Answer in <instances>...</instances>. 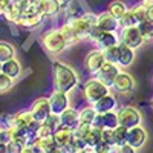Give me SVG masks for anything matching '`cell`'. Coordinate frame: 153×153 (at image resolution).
I'll list each match as a JSON object with an SVG mask.
<instances>
[{
    "instance_id": "cell-49",
    "label": "cell",
    "mask_w": 153,
    "mask_h": 153,
    "mask_svg": "<svg viewBox=\"0 0 153 153\" xmlns=\"http://www.w3.org/2000/svg\"><path fill=\"white\" fill-rule=\"evenodd\" d=\"M80 153H95V152H94V149H91V147H86V149L80 150Z\"/></svg>"
},
{
    "instance_id": "cell-29",
    "label": "cell",
    "mask_w": 153,
    "mask_h": 153,
    "mask_svg": "<svg viewBox=\"0 0 153 153\" xmlns=\"http://www.w3.org/2000/svg\"><path fill=\"white\" fill-rule=\"evenodd\" d=\"M101 133H103V129H98V127H94V126H92L91 132H89L87 136L84 138L86 146L91 147V149H94L98 143H101Z\"/></svg>"
},
{
    "instance_id": "cell-34",
    "label": "cell",
    "mask_w": 153,
    "mask_h": 153,
    "mask_svg": "<svg viewBox=\"0 0 153 153\" xmlns=\"http://www.w3.org/2000/svg\"><path fill=\"white\" fill-rule=\"evenodd\" d=\"M138 29L141 31V35L144 37L146 42H153V22L146 20L138 25Z\"/></svg>"
},
{
    "instance_id": "cell-53",
    "label": "cell",
    "mask_w": 153,
    "mask_h": 153,
    "mask_svg": "<svg viewBox=\"0 0 153 153\" xmlns=\"http://www.w3.org/2000/svg\"><path fill=\"white\" fill-rule=\"evenodd\" d=\"M76 153H80V152H76Z\"/></svg>"
},
{
    "instance_id": "cell-4",
    "label": "cell",
    "mask_w": 153,
    "mask_h": 153,
    "mask_svg": "<svg viewBox=\"0 0 153 153\" xmlns=\"http://www.w3.org/2000/svg\"><path fill=\"white\" fill-rule=\"evenodd\" d=\"M95 48L98 49H106L109 46H113V45H118L120 43V32H107V31H101L98 29L97 26L92 29L91 32V37H89Z\"/></svg>"
},
{
    "instance_id": "cell-13",
    "label": "cell",
    "mask_w": 153,
    "mask_h": 153,
    "mask_svg": "<svg viewBox=\"0 0 153 153\" xmlns=\"http://www.w3.org/2000/svg\"><path fill=\"white\" fill-rule=\"evenodd\" d=\"M66 22L72 26V29H74L76 38H78L80 42L89 40V37H91V32H92L94 28L84 20L83 16H80V17H74V19H68Z\"/></svg>"
},
{
    "instance_id": "cell-26",
    "label": "cell",
    "mask_w": 153,
    "mask_h": 153,
    "mask_svg": "<svg viewBox=\"0 0 153 153\" xmlns=\"http://www.w3.org/2000/svg\"><path fill=\"white\" fill-rule=\"evenodd\" d=\"M22 16H23V11L12 2L9 6H8V9L5 11V16H3V19H6V22H9L11 25H16L17 26V23H19V20L22 19Z\"/></svg>"
},
{
    "instance_id": "cell-32",
    "label": "cell",
    "mask_w": 153,
    "mask_h": 153,
    "mask_svg": "<svg viewBox=\"0 0 153 153\" xmlns=\"http://www.w3.org/2000/svg\"><path fill=\"white\" fill-rule=\"evenodd\" d=\"M120 22V29H123V28H132V26H138V22H136V17H135V14H133V11H132V8H129L126 11V14L118 20Z\"/></svg>"
},
{
    "instance_id": "cell-37",
    "label": "cell",
    "mask_w": 153,
    "mask_h": 153,
    "mask_svg": "<svg viewBox=\"0 0 153 153\" xmlns=\"http://www.w3.org/2000/svg\"><path fill=\"white\" fill-rule=\"evenodd\" d=\"M12 84H14V80L8 76L6 74L0 72V94H6L12 89Z\"/></svg>"
},
{
    "instance_id": "cell-27",
    "label": "cell",
    "mask_w": 153,
    "mask_h": 153,
    "mask_svg": "<svg viewBox=\"0 0 153 153\" xmlns=\"http://www.w3.org/2000/svg\"><path fill=\"white\" fill-rule=\"evenodd\" d=\"M16 48L12 46L11 43L5 42V40H0V63H5L11 58L16 57Z\"/></svg>"
},
{
    "instance_id": "cell-54",
    "label": "cell",
    "mask_w": 153,
    "mask_h": 153,
    "mask_svg": "<svg viewBox=\"0 0 153 153\" xmlns=\"http://www.w3.org/2000/svg\"><path fill=\"white\" fill-rule=\"evenodd\" d=\"M0 129H2V127H0Z\"/></svg>"
},
{
    "instance_id": "cell-23",
    "label": "cell",
    "mask_w": 153,
    "mask_h": 153,
    "mask_svg": "<svg viewBox=\"0 0 153 153\" xmlns=\"http://www.w3.org/2000/svg\"><path fill=\"white\" fill-rule=\"evenodd\" d=\"M57 147L55 144V139H54V135L52 136H43V138H37V141L34 144V149L37 153H49V152H52L54 149Z\"/></svg>"
},
{
    "instance_id": "cell-41",
    "label": "cell",
    "mask_w": 153,
    "mask_h": 153,
    "mask_svg": "<svg viewBox=\"0 0 153 153\" xmlns=\"http://www.w3.org/2000/svg\"><path fill=\"white\" fill-rule=\"evenodd\" d=\"M94 152L95 153H115V147H112L110 144H107L104 141H101L94 147Z\"/></svg>"
},
{
    "instance_id": "cell-25",
    "label": "cell",
    "mask_w": 153,
    "mask_h": 153,
    "mask_svg": "<svg viewBox=\"0 0 153 153\" xmlns=\"http://www.w3.org/2000/svg\"><path fill=\"white\" fill-rule=\"evenodd\" d=\"M78 117H80V123L81 124H89L92 126L95 117H97V110L92 104H86L84 107H81L78 110Z\"/></svg>"
},
{
    "instance_id": "cell-17",
    "label": "cell",
    "mask_w": 153,
    "mask_h": 153,
    "mask_svg": "<svg viewBox=\"0 0 153 153\" xmlns=\"http://www.w3.org/2000/svg\"><path fill=\"white\" fill-rule=\"evenodd\" d=\"M38 8H40V12L46 19L57 17L60 12H63L58 0H38Z\"/></svg>"
},
{
    "instance_id": "cell-19",
    "label": "cell",
    "mask_w": 153,
    "mask_h": 153,
    "mask_svg": "<svg viewBox=\"0 0 153 153\" xmlns=\"http://www.w3.org/2000/svg\"><path fill=\"white\" fill-rule=\"evenodd\" d=\"M2 72L6 74L8 76H11V78L16 81L17 78H20L22 74H23V66H22V63L14 57V58H11V60H8V61L3 63Z\"/></svg>"
},
{
    "instance_id": "cell-51",
    "label": "cell",
    "mask_w": 153,
    "mask_h": 153,
    "mask_svg": "<svg viewBox=\"0 0 153 153\" xmlns=\"http://www.w3.org/2000/svg\"><path fill=\"white\" fill-rule=\"evenodd\" d=\"M150 107L153 109V97H152V100H150Z\"/></svg>"
},
{
    "instance_id": "cell-20",
    "label": "cell",
    "mask_w": 153,
    "mask_h": 153,
    "mask_svg": "<svg viewBox=\"0 0 153 153\" xmlns=\"http://www.w3.org/2000/svg\"><path fill=\"white\" fill-rule=\"evenodd\" d=\"M46 17L43 14H23L17 23V26H20L23 29H35L43 23Z\"/></svg>"
},
{
    "instance_id": "cell-7",
    "label": "cell",
    "mask_w": 153,
    "mask_h": 153,
    "mask_svg": "<svg viewBox=\"0 0 153 153\" xmlns=\"http://www.w3.org/2000/svg\"><path fill=\"white\" fill-rule=\"evenodd\" d=\"M31 113L37 123H43L48 120V117L52 113L51 109V103H49V97H38L32 101L31 104Z\"/></svg>"
},
{
    "instance_id": "cell-28",
    "label": "cell",
    "mask_w": 153,
    "mask_h": 153,
    "mask_svg": "<svg viewBox=\"0 0 153 153\" xmlns=\"http://www.w3.org/2000/svg\"><path fill=\"white\" fill-rule=\"evenodd\" d=\"M65 12H66V17L68 19H74V17H80L83 12H84V8H83L80 0H69L68 8H66Z\"/></svg>"
},
{
    "instance_id": "cell-42",
    "label": "cell",
    "mask_w": 153,
    "mask_h": 153,
    "mask_svg": "<svg viewBox=\"0 0 153 153\" xmlns=\"http://www.w3.org/2000/svg\"><path fill=\"white\" fill-rule=\"evenodd\" d=\"M23 144L22 143H19V141H11L8 143V152L9 153H22V150H23Z\"/></svg>"
},
{
    "instance_id": "cell-30",
    "label": "cell",
    "mask_w": 153,
    "mask_h": 153,
    "mask_svg": "<svg viewBox=\"0 0 153 153\" xmlns=\"http://www.w3.org/2000/svg\"><path fill=\"white\" fill-rule=\"evenodd\" d=\"M60 31H61L63 35H65V38H66V42H68L69 46H74V45H76V43H80V40L76 38V35H75L72 26H71L68 22H65V23L61 25V26H60Z\"/></svg>"
},
{
    "instance_id": "cell-36",
    "label": "cell",
    "mask_w": 153,
    "mask_h": 153,
    "mask_svg": "<svg viewBox=\"0 0 153 153\" xmlns=\"http://www.w3.org/2000/svg\"><path fill=\"white\" fill-rule=\"evenodd\" d=\"M130 8H132L133 14H135V17H136L138 25L143 23V22H146V20H149V17H147V8H144L141 3H136V5H133V6H130Z\"/></svg>"
},
{
    "instance_id": "cell-18",
    "label": "cell",
    "mask_w": 153,
    "mask_h": 153,
    "mask_svg": "<svg viewBox=\"0 0 153 153\" xmlns=\"http://www.w3.org/2000/svg\"><path fill=\"white\" fill-rule=\"evenodd\" d=\"M135 49L129 48L126 43L120 42V60H118V66L121 69H126V68H130L135 61Z\"/></svg>"
},
{
    "instance_id": "cell-11",
    "label": "cell",
    "mask_w": 153,
    "mask_h": 153,
    "mask_svg": "<svg viewBox=\"0 0 153 153\" xmlns=\"http://www.w3.org/2000/svg\"><path fill=\"white\" fill-rule=\"evenodd\" d=\"M106 63V58H104V52L101 49L95 48L92 51H89V52L86 54L84 57V69L89 72V74H92L95 75V72L103 66Z\"/></svg>"
},
{
    "instance_id": "cell-31",
    "label": "cell",
    "mask_w": 153,
    "mask_h": 153,
    "mask_svg": "<svg viewBox=\"0 0 153 153\" xmlns=\"http://www.w3.org/2000/svg\"><path fill=\"white\" fill-rule=\"evenodd\" d=\"M103 123H104V129H117V127L120 126L118 110L103 113Z\"/></svg>"
},
{
    "instance_id": "cell-33",
    "label": "cell",
    "mask_w": 153,
    "mask_h": 153,
    "mask_svg": "<svg viewBox=\"0 0 153 153\" xmlns=\"http://www.w3.org/2000/svg\"><path fill=\"white\" fill-rule=\"evenodd\" d=\"M104 52V58L109 63H113V65H118V60H120V43L118 45H113L109 46L106 49H103Z\"/></svg>"
},
{
    "instance_id": "cell-47",
    "label": "cell",
    "mask_w": 153,
    "mask_h": 153,
    "mask_svg": "<svg viewBox=\"0 0 153 153\" xmlns=\"http://www.w3.org/2000/svg\"><path fill=\"white\" fill-rule=\"evenodd\" d=\"M0 153H9L8 152V143H0Z\"/></svg>"
},
{
    "instance_id": "cell-24",
    "label": "cell",
    "mask_w": 153,
    "mask_h": 153,
    "mask_svg": "<svg viewBox=\"0 0 153 153\" xmlns=\"http://www.w3.org/2000/svg\"><path fill=\"white\" fill-rule=\"evenodd\" d=\"M127 9H129V6H127V3L123 2V0H112V2L107 5V11L118 20L126 14Z\"/></svg>"
},
{
    "instance_id": "cell-52",
    "label": "cell",
    "mask_w": 153,
    "mask_h": 153,
    "mask_svg": "<svg viewBox=\"0 0 153 153\" xmlns=\"http://www.w3.org/2000/svg\"><path fill=\"white\" fill-rule=\"evenodd\" d=\"M2 66H3V63H0V72H2Z\"/></svg>"
},
{
    "instance_id": "cell-1",
    "label": "cell",
    "mask_w": 153,
    "mask_h": 153,
    "mask_svg": "<svg viewBox=\"0 0 153 153\" xmlns=\"http://www.w3.org/2000/svg\"><path fill=\"white\" fill-rule=\"evenodd\" d=\"M52 75H54V89L61 92L71 94L80 83L76 71L72 66H69L68 63L60 61V60L54 61Z\"/></svg>"
},
{
    "instance_id": "cell-12",
    "label": "cell",
    "mask_w": 153,
    "mask_h": 153,
    "mask_svg": "<svg viewBox=\"0 0 153 153\" xmlns=\"http://www.w3.org/2000/svg\"><path fill=\"white\" fill-rule=\"evenodd\" d=\"M112 89L115 92L123 94V95L130 94L135 89V78L129 72H126V69H121V72L117 75V78H115V81H113Z\"/></svg>"
},
{
    "instance_id": "cell-2",
    "label": "cell",
    "mask_w": 153,
    "mask_h": 153,
    "mask_svg": "<svg viewBox=\"0 0 153 153\" xmlns=\"http://www.w3.org/2000/svg\"><path fill=\"white\" fill-rule=\"evenodd\" d=\"M42 46L51 55H60L69 48L60 28H51L42 35Z\"/></svg>"
},
{
    "instance_id": "cell-40",
    "label": "cell",
    "mask_w": 153,
    "mask_h": 153,
    "mask_svg": "<svg viewBox=\"0 0 153 153\" xmlns=\"http://www.w3.org/2000/svg\"><path fill=\"white\" fill-rule=\"evenodd\" d=\"M46 126H49L51 129H52L54 132L58 129V127L61 126V120H60V115H55V113H51L49 117H48V120L46 121H43Z\"/></svg>"
},
{
    "instance_id": "cell-38",
    "label": "cell",
    "mask_w": 153,
    "mask_h": 153,
    "mask_svg": "<svg viewBox=\"0 0 153 153\" xmlns=\"http://www.w3.org/2000/svg\"><path fill=\"white\" fill-rule=\"evenodd\" d=\"M91 129H92V126L81 124V123H80V124L72 130V132H74V138H75V139H83V141H84V138L87 136L89 132H91Z\"/></svg>"
},
{
    "instance_id": "cell-6",
    "label": "cell",
    "mask_w": 153,
    "mask_h": 153,
    "mask_svg": "<svg viewBox=\"0 0 153 153\" xmlns=\"http://www.w3.org/2000/svg\"><path fill=\"white\" fill-rule=\"evenodd\" d=\"M120 42L126 43L132 49H139L144 43V37L141 35V31L138 29V26H132V28H123L120 29Z\"/></svg>"
},
{
    "instance_id": "cell-48",
    "label": "cell",
    "mask_w": 153,
    "mask_h": 153,
    "mask_svg": "<svg viewBox=\"0 0 153 153\" xmlns=\"http://www.w3.org/2000/svg\"><path fill=\"white\" fill-rule=\"evenodd\" d=\"M147 17H149V20H152V22H153V6L147 9Z\"/></svg>"
},
{
    "instance_id": "cell-15",
    "label": "cell",
    "mask_w": 153,
    "mask_h": 153,
    "mask_svg": "<svg viewBox=\"0 0 153 153\" xmlns=\"http://www.w3.org/2000/svg\"><path fill=\"white\" fill-rule=\"evenodd\" d=\"M147 143V132L141 126H136L129 129V135H127V144H130L132 147H135L136 150H141Z\"/></svg>"
},
{
    "instance_id": "cell-46",
    "label": "cell",
    "mask_w": 153,
    "mask_h": 153,
    "mask_svg": "<svg viewBox=\"0 0 153 153\" xmlns=\"http://www.w3.org/2000/svg\"><path fill=\"white\" fill-rule=\"evenodd\" d=\"M139 3H141L144 8H147V9H149V8H152V6H153V0H141Z\"/></svg>"
},
{
    "instance_id": "cell-5",
    "label": "cell",
    "mask_w": 153,
    "mask_h": 153,
    "mask_svg": "<svg viewBox=\"0 0 153 153\" xmlns=\"http://www.w3.org/2000/svg\"><path fill=\"white\" fill-rule=\"evenodd\" d=\"M118 118L120 126H124L126 129H132L143 124V113L133 106H123L118 110Z\"/></svg>"
},
{
    "instance_id": "cell-16",
    "label": "cell",
    "mask_w": 153,
    "mask_h": 153,
    "mask_svg": "<svg viewBox=\"0 0 153 153\" xmlns=\"http://www.w3.org/2000/svg\"><path fill=\"white\" fill-rule=\"evenodd\" d=\"M97 110V113H107V112H113L118 109V98L115 97L112 92L107 94L106 97H103L101 100H98L95 104H92Z\"/></svg>"
},
{
    "instance_id": "cell-44",
    "label": "cell",
    "mask_w": 153,
    "mask_h": 153,
    "mask_svg": "<svg viewBox=\"0 0 153 153\" xmlns=\"http://www.w3.org/2000/svg\"><path fill=\"white\" fill-rule=\"evenodd\" d=\"M11 138H9V132L6 127H3V129H0V143H9Z\"/></svg>"
},
{
    "instance_id": "cell-39",
    "label": "cell",
    "mask_w": 153,
    "mask_h": 153,
    "mask_svg": "<svg viewBox=\"0 0 153 153\" xmlns=\"http://www.w3.org/2000/svg\"><path fill=\"white\" fill-rule=\"evenodd\" d=\"M101 141L110 144L112 147H117V144H115V129H103V133H101Z\"/></svg>"
},
{
    "instance_id": "cell-35",
    "label": "cell",
    "mask_w": 153,
    "mask_h": 153,
    "mask_svg": "<svg viewBox=\"0 0 153 153\" xmlns=\"http://www.w3.org/2000/svg\"><path fill=\"white\" fill-rule=\"evenodd\" d=\"M127 135H129V129H126L124 126H118L117 129H115V144H117V147L127 143Z\"/></svg>"
},
{
    "instance_id": "cell-21",
    "label": "cell",
    "mask_w": 153,
    "mask_h": 153,
    "mask_svg": "<svg viewBox=\"0 0 153 153\" xmlns=\"http://www.w3.org/2000/svg\"><path fill=\"white\" fill-rule=\"evenodd\" d=\"M60 120H61V126L69 127V129H75L76 126L80 124V117H78V110L75 107H68L65 112L60 115Z\"/></svg>"
},
{
    "instance_id": "cell-50",
    "label": "cell",
    "mask_w": 153,
    "mask_h": 153,
    "mask_svg": "<svg viewBox=\"0 0 153 153\" xmlns=\"http://www.w3.org/2000/svg\"><path fill=\"white\" fill-rule=\"evenodd\" d=\"M3 16H5V11H3L2 6H0V17H3Z\"/></svg>"
},
{
    "instance_id": "cell-45",
    "label": "cell",
    "mask_w": 153,
    "mask_h": 153,
    "mask_svg": "<svg viewBox=\"0 0 153 153\" xmlns=\"http://www.w3.org/2000/svg\"><path fill=\"white\" fill-rule=\"evenodd\" d=\"M22 153H37V152H35L34 146H25L23 150H22Z\"/></svg>"
},
{
    "instance_id": "cell-22",
    "label": "cell",
    "mask_w": 153,
    "mask_h": 153,
    "mask_svg": "<svg viewBox=\"0 0 153 153\" xmlns=\"http://www.w3.org/2000/svg\"><path fill=\"white\" fill-rule=\"evenodd\" d=\"M54 139H55V144L58 147H65L68 143H71L74 139V132H72V129H69V127L60 126L54 132Z\"/></svg>"
},
{
    "instance_id": "cell-8",
    "label": "cell",
    "mask_w": 153,
    "mask_h": 153,
    "mask_svg": "<svg viewBox=\"0 0 153 153\" xmlns=\"http://www.w3.org/2000/svg\"><path fill=\"white\" fill-rule=\"evenodd\" d=\"M34 117L31 110H19L14 115H9L5 118V127H20V129H28L34 124Z\"/></svg>"
},
{
    "instance_id": "cell-9",
    "label": "cell",
    "mask_w": 153,
    "mask_h": 153,
    "mask_svg": "<svg viewBox=\"0 0 153 153\" xmlns=\"http://www.w3.org/2000/svg\"><path fill=\"white\" fill-rule=\"evenodd\" d=\"M49 103H51L52 113L61 115L68 107H71V94L54 89V92L49 95Z\"/></svg>"
},
{
    "instance_id": "cell-43",
    "label": "cell",
    "mask_w": 153,
    "mask_h": 153,
    "mask_svg": "<svg viewBox=\"0 0 153 153\" xmlns=\"http://www.w3.org/2000/svg\"><path fill=\"white\" fill-rule=\"evenodd\" d=\"M115 153H138V150L135 147H132L130 144L126 143V144H123V146L115 149Z\"/></svg>"
},
{
    "instance_id": "cell-10",
    "label": "cell",
    "mask_w": 153,
    "mask_h": 153,
    "mask_svg": "<svg viewBox=\"0 0 153 153\" xmlns=\"http://www.w3.org/2000/svg\"><path fill=\"white\" fill-rule=\"evenodd\" d=\"M121 72V68L118 65H113V63H109L106 61L103 66H101L97 72H95V78H98L100 81H103L104 84H107L110 89L113 86V81L117 78V75Z\"/></svg>"
},
{
    "instance_id": "cell-14",
    "label": "cell",
    "mask_w": 153,
    "mask_h": 153,
    "mask_svg": "<svg viewBox=\"0 0 153 153\" xmlns=\"http://www.w3.org/2000/svg\"><path fill=\"white\" fill-rule=\"evenodd\" d=\"M97 28L101 31H107V32H120V22L109 11H103L98 14Z\"/></svg>"
},
{
    "instance_id": "cell-3",
    "label": "cell",
    "mask_w": 153,
    "mask_h": 153,
    "mask_svg": "<svg viewBox=\"0 0 153 153\" xmlns=\"http://www.w3.org/2000/svg\"><path fill=\"white\" fill-rule=\"evenodd\" d=\"M107 94H110V87L103 81H100L98 78H95V76L89 78L83 86V97L87 104H95L98 100L106 97Z\"/></svg>"
}]
</instances>
